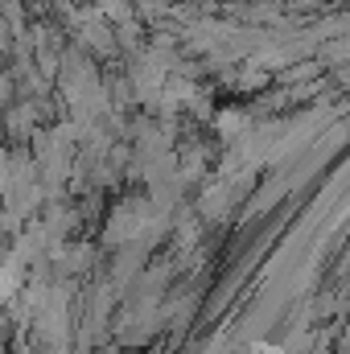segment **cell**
I'll return each mask as SVG.
<instances>
[{
  "instance_id": "6da1fadb",
  "label": "cell",
  "mask_w": 350,
  "mask_h": 354,
  "mask_svg": "<svg viewBox=\"0 0 350 354\" xmlns=\"http://www.w3.org/2000/svg\"><path fill=\"white\" fill-rule=\"evenodd\" d=\"M239 354H284V351H276V346H252V351H239Z\"/></svg>"
}]
</instances>
